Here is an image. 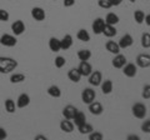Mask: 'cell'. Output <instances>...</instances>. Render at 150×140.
Returning a JSON list of instances; mask_svg holds the SVG:
<instances>
[{"label": "cell", "instance_id": "cell-1", "mask_svg": "<svg viewBox=\"0 0 150 140\" xmlns=\"http://www.w3.org/2000/svg\"><path fill=\"white\" fill-rule=\"evenodd\" d=\"M18 68V62L9 57H0V74H9Z\"/></svg>", "mask_w": 150, "mask_h": 140}, {"label": "cell", "instance_id": "cell-2", "mask_svg": "<svg viewBox=\"0 0 150 140\" xmlns=\"http://www.w3.org/2000/svg\"><path fill=\"white\" fill-rule=\"evenodd\" d=\"M131 113L137 119H145V116L148 114V109L146 105L143 104V103H135V104L131 106Z\"/></svg>", "mask_w": 150, "mask_h": 140}, {"label": "cell", "instance_id": "cell-3", "mask_svg": "<svg viewBox=\"0 0 150 140\" xmlns=\"http://www.w3.org/2000/svg\"><path fill=\"white\" fill-rule=\"evenodd\" d=\"M95 98H96V93L94 89H91V88H85V89L81 91V100L84 104L89 105L90 103L95 100Z\"/></svg>", "mask_w": 150, "mask_h": 140}, {"label": "cell", "instance_id": "cell-4", "mask_svg": "<svg viewBox=\"0 0 150 140\" xmlns=\"http://www.w3.org/2000/svg\"><path fill=\"white\" fill-rule=\"evenodd\" d=\"M137 66L138 68H142V69H146L150 68V54L146 53H143V54H139L137 57Z\"/></svg>", "mask_w": 150, "mask_h": 140}, {"label": "cell", "instance_id": "cell-5", "mask_svg": "<svg viewBox=\"0 0 150 140\" xmlns=\"http://www.w3.org/2000/svg\"><path fill=\"white\" fill-rule=\"evenodd\" d=\"M18 43V40L15 38V35L11 34H3L1 38H0V44L3 46H6V48H13Z\"/></svg>", "mask_w": 150, "mask_h": 140}, {"label": "cell", "instance_id": "cell-6", "mask_svg": "<svg viewBox=\"0 0 150 140\" xmlns=\"http://www.w3.org/2000/svg\"><path fill=\"white\" fill-rule=\"evenodd\" d=\"M123 74L126 78H135L138 74V66L137 64L133 63H126L123 66Z\"/></svg>", "mask_w": 150, "mask_h": 140}, {"label": "cell", "instance_id": "cell-7", "mask_svg": "<svg viewBox=\"0 0 150 140\" xmlns=\"http://www.w3.org/2000/svg\"><path fill=\"white\" fill-rule=\"evenodd\" d=\"M88 78H89V84L93 86H100V84L103 81V74L99 70H93L91 74Z\"/></svg>", "mask_w": 150, "mask_h": 140}, {"label": "cell", "instance_id": "cell-8", "mask_svg": "<svg viewBox=\"0 0 150 140\" xmlns=\"http://www.w3.org/2000/svg\"><path fill=\"white\" fill-rule=\"evenodd\" d=\"M104 28H105V20L103 19V18H96V19L93 21V24H91L93 33L94 34H96V35L103 34Z\"/></svg>", "mask_w": 150, "mask_h": 140}, {"label": "cell", "instance_id": "cell-9", "mask_svg": "<svg viewBox=\"0 0 150 140\" xmlns=\"http://www.w3.org/2000/svg\"><path fill=\"white\" fill-rule=\"evenodd\" d=\"M11 31H13V34L15 36H19V35L24 34V31H25L24 21H23V20H15L11 24Z\"/></svg>", "mask_w": 150, "mask_h": 140}, {"label": "cell", "instance_id": "cell-10", "mask_svg": "<svg viewBox=\"0 0 150 140\" xmlns=\"http://www.w3.org/2000/svg\"><path fill=\"white\" fill-rule=\"evenodd\" d=\"M128 63V60H126V58H125V55H123V54H116L115 57H114V59L111 60V65L114 66L115 69H123V66L124 65Z\"/></svg>", "mask_w": 150, "mask_h": 140}, {"label": "cell", "instance_id": "cell-11", "mask_svg": "<svg viewBox=\"0 0 150 140\" xmlns=\"http://www.w3.org/2000/svg\"><path fill=\"white\" fill-rule=\"evenodd\" d=\"M31 18L36 21L45 20V10L40 6H34L31 9Z\"/></svg>", "mask_w": 150, "mask_h": 140}, {"label": "cell", "instance_id": "cell-12", "mask_svg": "<svg viewBox=\"0 0 150 140\" xmlns=\"http://www.w3.org/2000/svg\"><path fill=\"white\" fill-rule=\"evenodd\" d=\"M118 44L120 46V49H128L134 44V39H133V36H131L130 34H125V35H123L120 38Z\"/></svg>", "mask_w": 150, "mask_h": 140}, {"label": "cell", "instance_id": "cell-13", "mask_svg": "<svg viewBox=\"0 0 150 140\" xmlns=\"http://www.w3.org/2000/svg\"><path fill=\"white\" fill-rule=\"evenodd\" d=\"M89 111H90V114L98 116V115H101V114H103V111H104V108H103L101 103L94 100L93 103H90V104H89Z\"/></svg>", "mask_w": 150, "mask_h": 140}, {"label": "cell", "instance_id": "cell-14", "mask_svg": "<svg viewBox=\"0 0 150 140\" xmlns=\"http://www.w3.org/2000/svg\"><path fill=\"white\" fill-rule=\"evenodd\" d=\"M78 70L80 71L81 76H89L93 71V66L89 62H80V64H79V66H78Z\"/></svg>", "mask_w": 150, "mask_h": 140}, {"label": "cell", "instance_id": "cell-15", "mask_svg": "<svg viewBox=\"0 0 150 140\" xmlns=\"http://www.w3.org/2000/svg\"><path fill=\"white\" fill-rule=\"evenodd\" d=\"M29 104H30V96H29V95L25 94V93H23V94L19 95L18 100H16V108L24 109V108H26V106L29 105Z\"/></svg>", "mask_w": 150, "mask_h": 140}, {"label": "cell", "instance_id": "cell-16", "mask_svg": "<svg viewBox=\"0 0 150 140\" xmlns=\"http://www.w3.org/2000/svg\"><path fill=\"white\" fill-rule=\"evenodd\" d=\"M100 88H101V91L104 95H109L112 93V89H114V84L110 79H106V80H103L100 84Z\"/></svg>", "mask_w": 150, "mask_h": 140}, {"label": "cell", "instance_id": "cell-17", "mask_svg": "<svg viewBox=\"0 0 150 140\" xmlns=\"http://www.w3.org/2000/svg\"><path fill=\"white\" fill-rule=\"evenodd\" d=\"M76 113H78V109L75 108L74 105H67L63 109V116L65 119H69V120H73V118Z\"/></svg>", "mask_w": 150, "mask_h": 140}, {"label": "cell", "instance_id": "cell-18", "mask_svg": "<svg viewBox=\"0 0 150 140\" xmlns=\"http://www.w3.org/2000/svg\"><path fill=\"white\" fill-rule=\"evenodd\" d=\"M105 49L109 51V53H111V54H114V55H116V54H119L120 53V46H119V44L116 43V41H114V40H108L106 41V44H105Z\"/></svg>", "mask_w": 150, "mask_h": 140}, {"label": "cell", "instance_id": "cell-19", "mask_svg": "<svg viewBox=\"0 0 150 140\" xmlns=\"http://www.w3.org/2000/svg\"><path fill=\"white\" fill-rule=\"evenodd\" d=\"M68 78H69L70 81H73V83H79L83 76H81L80 71L78 70V68H73V69H70L69 71H68Z\"/></svg>", "mask_w": 150, "mask_h": 140}, {"label": "cell", "instance_id": "cell-20", "mask_svg": "<svg viewBox=\"0 0 150 140\" xmlns=\"http://www.w3.org/2000/svg\"><path fill=\"white\" fill-rule=\"evenodd\" d=\"M60 46H62V50H68L73 46V36L70 34L64 35L63 39H60Z\"/></svg>", "mask_w": 150, "mask_h": 140}, {"label": "cell", "instance_id": "cell-21", "mask_svg": "<svg viewBox=\"0 0 150 140\" xmlns=\"http://www.w3.org/2000/svg\"><path fill=\"white\" fill-rule=\"evenodd\" d=\"M49 49L53 51V53H58V51L62 50V46H60V39L55 38V36H51L49 39Z\"/></svg>", "mask_w": 150, "mask_h": 140}, {"label": "cell", "instance_id": "cell-22", "mask_svg": "<svg viewBox=\"0 0 150 140\" xmlns=\"http://www.w3.org/2000/svg\"><path fill=\"white\" fill-rule=\"evenodd\" d=\"M74 128H75L74 123L69 119H64V120H62V123H60V129H62L64 133H71Z\"/></svg>", "mask_w": 150, "mask_h": 140}, {"label": "cell", "instance_id": "cell-23", "mask_svg": "<svg viewBox=\"0 0 150 140\" xmlns=\"http://www.w3.org/2000/svg\"><path fill=\"white\" fill-rule=\"evenodd\" d=\"M73 123H74L75 127H80L81 124L86 123V116H85V114H84L83 111H79L78 110V113L75 114V116L73 118Z\"/></svg>", "mask_w": 150, "mask_h": 140}, {"label": "cell", "instance_id": "cell-24", "mask_svg": "<svg viewBox=\"0 0 150 140\" xmlns=\"http://www.w3.org/2000/svg\"><path fill=\"white\" fill-rule=\"evenodd\" d=\"M116 33H118V30H116L115 25L105 24V28H104V30H103V35H105L106 38H112V36L116 35Z\"/></svg>", "mask_w": 150, "mask_h": 140}, {"label": "cell", "instance_id": "cell-25", "mask_svg": "<svg viewBox=\"0 0 150 140\" xmlns=\"http://www.w3.org/2000/svg\"><path fill=\"white\" fill-rule=\"evenodd\" d=\"M46 93H48L49 96L55 98V99H58V98L62 96V90H60V88L58 85H51V86H49L48 90H46Z\"/></svg>", "mask_w": 150, "mask_h": 140}, {"label": "cell", "instance_id": "cell-26", "mask_svg": "<svg viewBox=\"0 0 150 140\" xmlns=\"http://www.w3.org/2000/svg\"><path fill=\"white\" fill-rule=\"evenodd\" d=\"M104 20H105V24H109V25H116L120 21L119 16L115 13H108V15L105 16Z\"/></svg>", "mask_w": 150, "mask_h": 140}, {"label": "cell", "instance_id": "cell-27", "mask_svg": "<svg viewBox=\"0 0 150 140\" xmlns=\"http://www.w3.org/2000/svg\"><path fill=\"white\" fill-rule=\"evenodd\" d=\"M91 55L93 54L89 49H81V50L78 51V58L80 62H88V60L91 58Z\"/></svg>", "mask_w": 150, "mask_h": 140}, {"label": "cell", "instance_id": "cell-28", "mask_svg": "<svg viewBox=\"0 0 150 140\" xmlns=\"http://www.w3.org/2000/svg\"><path fill=\"white\" fill-rule=\"evenodd\" d=\"M78 130H79V133H80V134H83V135H88V134H90V133L93 132L94 128H93V125H91V124H89L88 121H86V123L81 124L80 127H78Z\"/></svg>", "mask_w": 150, "mask_h": 140}, {"label": "cell", "instance_id": "cell-29", "mask_svg": "<svg viewBox=\"0 0 150 140\" xmlns=\"http://www.w3.org/2000/svg\"><path fill=\"white\" fill-rule=\"evenodd\" d=\"M76 38L80 41H90V34L88 33V30L85 29H79L76 33Z\"/></svg>", "mask_w": 150, "mask_h": 140}, {"label": "cell", "instance_id": "cell-30", "mask_svg": "<svg viewBox=\"0 0 150 140\" xmlns=\"http://www.w3.org/2000/svg\"><path fill=\"white\" fill-rule=\"evenodd\" d=\"M5 110L8 111L9 114H14L16 110V105H15V101H14L13 99H6L5 100Z\"/></svg>", "mask_w": 150, "mask_h": 140}, {"label": "cell", "instance_id": "cell-31", "mask_svg": "<svg viewBox=\"0 0 150 140\" xmlns=\"http://www.w3.org/2000/svg\"><path fill=\"white\" fill-rule=\"evenodd\" d=\"M24 80H25V75L21 74V73H15L10 76V83L11 84H19V83H23Z\"/></svg>", "mask_w": 150, "mask_h": 140}, {"label": "cell", "instance_id": "cell-32", "mask_svg": "<svg viewBox=\"0 0 150 140\" xmlns=\"http://www.w3.org/2000/svg\"><path fill=\"white\" fill-rule=\"evenodd\" d=\"M140 43L144 49H149L150 48V33H143L142 39H140Z\"/></svg>", "mask_w": 150, "mask_h": 140}, {"label": "cell", "instance_id": "cell-33", "mask_svg": "<svg viewBox=\"0 0 150 140\" xmlns=\"http://www.w3.org/2000/svg\"><path fill=\"white\" fill-rule=\"evenodd\" d=\"M144 19H145V14L143 10H135L134 11V20L137 24H143L144 23Z\"/></svg>", "mask_w": 150, "mask_h": 140}, {"label": "cell", "instance_id": "cell-34", "mask_svg": "<svg viewBox=\"0 0 150 140\" xmlns=\"http://www.w3.org/2000/svg\"><path fill=\"white\" fill-rule=\"evenodd\" d=\"M88 136H89V140H103V139H104V135H103V133L95 132V130H93L90 134H88Z\"/></svg>", "mask_w": 150, "mask_h": 140}, {"label": "cell", "instance_id": "cell-35", "mask_svg": "<svg viewBox=\"0 0 150 140\" xmlns=\"http://www.w3.org/2000/svg\"><path fill=\"white\" fill-rule=\"evenodd\" d=\"M54 64H55V66L58 68V69H62L63 66H65V64H67V60H65L64 57H60V55H59V57L55 58Z\"/></svg>", "mask_w": 150, "mask_h": 140}, {"label": "cell", "instance_id": "cell-36", "mask_svg": "<svg viewBox=\"0 0 150 140\" xmlns=\"http://www.w3.org/2000/svg\"><path fill=\"white\" fill-rule=\"evenodd\" d=\"M98 5H99L101 9H105V10H108V9L112 8L110 0H98Z\"/></svg>", "mask_w": 150, "mask_h": 140}, {"label": "cell", "instance_id": "cell-37", "mask_svg": "<svg viewBox=\"0 0 150 140\" xmlns=\"http://www.w3.org/2000/svg\"><path fill=\"white\" fill-rule=\"evenodd\" d=\"M142 96H143V99H145V100L150 99V84L144 85L143 91H142Z\"/></svg>", "mask_w": 150, "mask_h": 140}, {"label": "cell", "instance_id": "cell-38", "mask_svg": "<svg viewBox=\"0 0 150 140\" xmlns=\"http://www.w3.org/2000/svg\"><path fill=\"white\" fill-rule=\"evenodd\" d=\"M142 130H143L144 133L150 134V119L143 121V124H142Z\"/></svg>", "mask_w": 150, "mask_h": 140}, {"label": "cell", "instance_id": "cell-39", "mask_svg": "<svg viewBox=\"0 0 150 140\" xmlns=\"http://www.w3.org/2000/svg\"><path fill=\"white\" fill-rule=\"evenodd\" d=\"M10 18V14L4 9H0V21H8Z\"/></svg>", "mask_w": 150, "mask_h": 140}, {"label": "cell", "instance_id": "cell-40", "mask_svg": "<svg viewBox=\"0 0 150 140\" xmlns=\"http://www.w3.org/2000/svg\"><path fill=\"white\" fill-rule=\"evenodd\" d=\"M63 4L65 8H71L73 5H75V0H64Z\"/></svg>", "mask_w": 150, "mask_h": 140}, {"label": "cell", "instance_id": "cell-41", "mask_svg": "<svg viewBox=\"0 0 150 140\" xmlns=\"http://www.w3.org/2000/svg\"><path fill=\"white\" fill-rule=\"evenodd\" d=\"M6 136H8V134H6V132H5V129L0 127V140L6 139Z\"/></svg>", "mask_w": 150, "mask_h": 140}, {"label": "cell", "instance_id": "cell-42", "mask_svg": "<svg viewBox=\"0 0 150 140\" xmlns=\"http://www.w3.org/2000/svg\"><path fill=\"white\" fill-rule=\"evenodd\" d=\"M126 139L128 140H140V136L137 135V134H130V135H128V138Z\"/></svg>", "mask_w": 150, "mask_h": 140}, {"label": "cell", "instance_id": "cell-43", "mask_svg": "<svg viewBox=\"0 0 150 140\" xmlns=\"http://www.w3.org/2000/svg\"><path fill=\"white\" fill-rule=\"evenodd\" d=\"M110 3H111L112 6H119L120 4L123 3V0H110Z\"/></svg>", "mask_w": 150, "mask_h": 140}, {"label": "cell", "instance_id": "cell-44", "mask_svg": "<svg viewBox=\"0 0 150 140\" xmlns=\"http://www.w3.org/2000/svg\"><path fill=\"white\" fill-rule=\"evenodd\" d=\"M144 23H145V24H146L148 26H150V14H148V15H145Z\"/></svg>", "mask_w": 150, "mask_h": 140}, {"label": "cell", "instance_id": "cell-45", "mask_svg": "<svg viewBox=\"0 0 150 140\" xmlns=\"http://www.w3.org/2000/svg\"><path fill=\"white\" fill-rule=\"evenodd\" d=\"M48 138L45 136V135H36L35 136V140H46Z\"/></svg>", "mask_w": 150, "mask_h": 140}, {"label": "cell", "instance_id": "cell-46", "mask_svg": "<svg viewBox=\"0 0 150 140\" xmlns=\"http://www.w3.org/2000/svg\"><path fill=\"white\" fill-rule=\"evenodd\" d=\"M129 1H130V3H135V1H137V0H129Z\"/></svg>", "mask_w": 150, "mask_h": 140}]
</instances>
